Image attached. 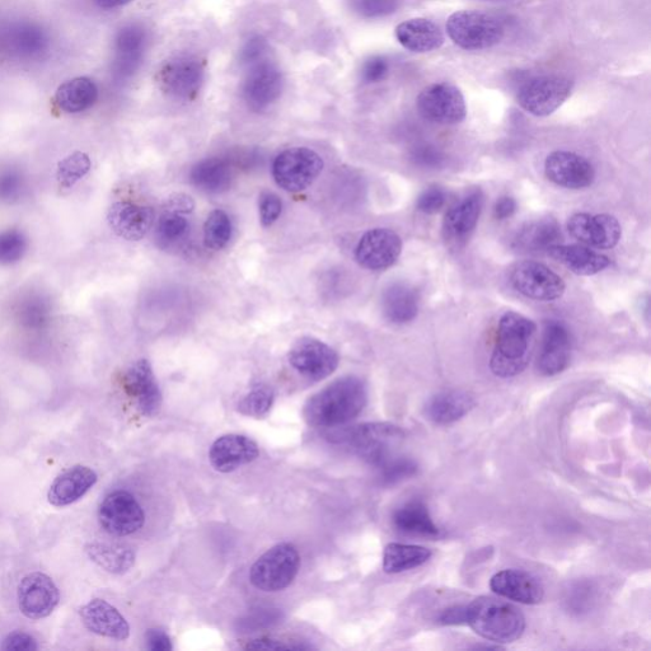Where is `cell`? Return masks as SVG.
Returning <instances> with one entry per match:
<instances>
[{"label":"cell","mask_w":651,"mask_h":651,"mask_svg":"<svg viewBox=\"0 0 651 651\" xmlns=\"http://www.w3.org/2000/svg\"><path fill=\"white\" fill-rule=\"evenodd\" d=\"M392 522L397 531L404 535L429 538L440 536V529L434 523L429 508L424 501L418 499L406 501L396 509Z\"/></svg>","instance_id":"31"},{"label":"cell","mask_w":651,"mask_h":651,"mask_svg":"<svg viewBox=\"0 0 651 651\" xmlns=\"http://www.w3.org/2000/svg\"><path fill=\"white\" fill-rule=\"evenodd\" d=\"M16 320L27 331H42L49 326L53 318V304L48 295L40 292L23 294L17 302Z\"/></svg>","instance_id":"35"},{"label":"cell","mask_w":651,"mask_h":651,"mask_svg":"<svg viewBox=\"0 0 651 651\" xmlns=\"http://www.w3.org/2000/svg\"><path fill=\"white\" fill-rule=\"evenodd\" d=\"M284 79L275 64L262 62L248 73L243 84V98L254 111L268 109L283 92Z\"/></svg>","instance_id":"19"},{"label":"cell","mask_w":651,"mask_h":651,"mask_svg":"<svg viewBox=\"0 0 651 651\" xmlns=\"http://www.w3.org/2000/svg\"><path fill=\"white\" fill-rule=\"evenodd\" d=\"M154 217L151 206L119 201L111 206L107 222L117 236L126 241H140L151 231Z\"/></svg>","instance_id":"23"},{"label":"cell","mask_w":651,"mask_h":651,"mask_svg":"<svg viewBox=\"0 0 651 651\" xmlns=\"http://www.w3.org/2000/svg\"><path fill=\"white\" fill-rule=\"evenodd\" d=\"M571 236L582 245L598 250H610L621 240V224L610 214H574L569 219Z\"/></svg>","instance_id":"14"},{"label":"cell","mask_w":651,"mask_h":651,"mask_svg":"<svg viewBox=\"0 0 651 651\" xmlns=\"http://www.w3.org/2000/svg\"><path fill=\"white\" fill-rule=\"evenodd\" d=\"M87 555L103 570L112 574H124L133 568L134 551L117 543L91 542L86 546Z\"/></svg>","instance_id":"36"},{"label":"cell","mask_w":651,"mask_h":651,"mask_svg":"<svg viewBox=\"0 0 651 651\" xmlns=\"http://www.w3.org/2000/svg\"><path fill=\"white\" fill-rule=\"evenodd\" d=\"M279 620V615L278 613L271 611V610H265V611H260V617L259 613L255 616H250L247 617L246 620H243L241 622L243 629L245 630H250V629H259L262 625L269 626L273 624V622H278Z\"/></svg>","instance_id":"58"},{"label":"cell","mask_w":651,"mask_h":651,"mask_svg":"<svg viewBox=\"0 0 651 651\" xmlns=\"http://www.w3.org/2000/svg\"><path fill=\"white\" fill-rule=\"evenodd\" d=\"M329 437L332 442L348 446L363 460L379 467L393 457L405 433L396 425L369 423L336 430Z\"/></svg>","instance_id":"4"},{"label":"cell","mask_w":651,"mask_h":651,"mask_svg":"<svg viewBox=\"0 0 651 651\" xmlns=\"http://www.w3.org/2000/svg\"><path fill=\"white\" fill-rule=\"evenodd\" d=\"M484 206L481 190H473L449 209L443 223V236L451 245H461L471 237Z\"/></svg>","instance_id":"21"},{"label":"cell","mask_w":651,"mask_h":651,"mask_svg":"<svg viewBox=\"0 0 651 651\" xmlns=\"http://www.w3.org/2000/svg\"><path fill=\"white\" fill-rule=\"evenodd\" d=\"M288 360L294 371L313 382L330 377L340 363L339 354L315 337L299 339L290 349Z\"/></svg>","instance_id":"12"},{"label":"cell","mask_w":651,"mask_h":651,"mask_svg":"<svg viewBox=\"0 0 651 651\" xmlns=\"http://www.w3.org/2000/svg\"><path fill=\"white\" fill-rule=\"evenodd\" d=\"M259 446L245 435L228 434L215 440L209 452V461L215 471L228 473L259 458Z\"/></svg>","instance_id":"22"},{"label":"cell","mask_w":651,"mask_h":651,"mask_svg":"<svg viewBox=\"0 0 651 651\" xmlns=\"http://www.w3.org/2000/svg\"><path fill=\"white\" fill-rule=\"evenodd\" d=\"M510 283L524 297L540 302L557 301L566 290L561 276L537 261L518 262L510 274Z\"/></svg>","instance_id":"10"},{"label":"cell","mask_w":651,"mask_h":651,"mask_svg":"<svg viewBox=\"0 0 651 651\" xmlns=\"http://www.w3.org/2000/svg\"><path fill=\"white\" fill-rule=\"evenodd\" d=\"M2 649L7 651H34L39 649L34 636L26 632L14 631L3 640Z\"/></svg>","instance_id":"53"},{"label":"cell","mask_w":651,"mask_h":651,"mask_svg":"<svg viewBox=\"0 0 651 651\" xmlns=\"http://www.w3.org/2000/svg\"><path fill=\"white\" fill-rule=\"evenodd\" d=\"M233 233L232 220L223 210H214L209 214L204 226L205 246L210 250H223L231 241Z\"/></svg>","instance_id":"40"},{"label":"cell","mask_w":651,"mask_h":651,"mask_svg":"<svg viewBox=\"0 0 651 651\" xmlns=\"http://www.w3.org/2000/svg\"><path fill=\"white\" fill-rule=\"evenodd\" d=\"M560 237V226L555 219H537L519 229L514 237L513 247L521 252L547 251Z\"/></svg>","instance_id":"34"},{"label":"cell","mask_w":651,"mask_h":651,"mask_svg":"<svg viewBox=\"0 0 651 651\" xmlns=\"http://www.w3.org/2000/svg\"><path fill=\"white\" fill-rule=\"evenodd\" d=\"M545 173L555 185L570 190L585 189L596 180V171L587 158L566 151L552 152L546 158Z\"/></svg>","instance_id":"17"},{"label":"cell","mask_w":651,"mask_h":651,"mask_svg":"<svg viewBox=\"0 0 651 651\" xmlns=\"http://www.w3.org/2000/svg\"><path fill=\"white\" fill-rule=\"evenodd\" d=\"M144 30L138 26H126L119 32L115 41L116 64L120 73H130L137 68L145 48Z\"/></svg>","instance_id":"38"},{"label":"cell","mask_w":651,"mask_h":651,"mask_svg":"<svg viewBox=\"0 0 651 651\" xmlns=\"http://www.w3.org/2000/svg\"><path fill=\"white\" fill-rule=\"evenodd\" d=\"M205 79V65L192 55L175 56L167 60L157 73L161 91L172 100L194 101L198 97Z\"/></svg>","instance_id":"7"},{"label":"cell","mask_w":651,"mask_h":651,"mask_svg":"<svg viewBox=\"0 0 651 651\" xmlns=\"http://www.w3.org/2000/svg\"><path fill=\"white\" fill-rule=\"evenodd\" d=\"M396 39L405 49L414 53H430L442 48L444 44L442 30L425 18L402 22L396 28Z\"/></svg>","instance_id":"29"},{"label":"cell","mask_w":651,"mask_h":651,"mask_svg":"<svg viewBox=\"0 0 651 651\" xmlns=\"http://www.w3.org/2000/svg\"><path fill=\"white\" fill-rule=\"evenodd\" d=\"M98 88L91 78L70 79L56 90L54 102L67 114H81L97 102Z\"/></svg>","instance_id":"33"},{"label":"cell","mask_w":651,"mask_h":651,"mask_svg":"<svg viewBox=\"0 0 651 651\" xmlns=\"http://www.w3.org/2000/svg\"><path fill=\"white\" fill-rule=\"evenodd\" d=\"M124 388L133 398L140 414L152 418L161 410L162 393L147 359L137 360L130 365L124 374Z\"/></svg>","instance_id":"18"},{"label":"cell","mask_w":651,"mask_h":651,"mask_svg":"<svg viewBox=\"0 0 651 651\" xmlns=\"http://www.w3.org/2000/svg\"><path fill=\"white\" fill-rule=\"evenodd\" d=\"M416 106L425 120L437 124H458L467 115L465 97L449 83H435L426 87L416 100Z\"/></svg>","instance_id":"11"},{"label":"cell","mask_w":651,"mask_h":651,"mask_svg":"<svg viewBox=\"0 0 651 651\" xmlns=\"http://www.w3.org/2000/svg\"><path fill=\"white\" fill-rule=\"evenodd\" d=\"M430 557H432V551L426 547L390 543L384 549L383 570L387 574L405 573V571L420 568L430 560Z\"/></svg>","instance_id":"37"},{"label":"cell","mask_w":651,"mask_h":651,"mask_svg":"<svg viewBox=\"0 0 651 651\" xmlns=\"http://www.w3.org/2000/svg\"><path fill=\"white\" fill-rule=\"evenodd\" d=\"M547 254L579 276L597 275L611 264L607 256L590 250L587 246L554 245L547 248Z\"/></svg>","instance_id":"27"},{"label":"cell","mask_w":651,"mask_h":651,"mask_svg":"<svg viewBox=\"0 0 651 651\" xmlns=\"http://www.w3.org/2000/svg\"><path fill=\"white\" fill-rule=\"evenodd\" d=\"M81 618L86 629L93 634L114 640L129 639L130 626L125 617L103 599H92L81 608Z\"/></svg>","instance_id":"25"},{"label":"cell","mask_w":651,"mask_h":651,"mask_svg":"<svg viewBox=\"0 0 651 651\" xmlns=\"http://www.w3.org/2000/svg\"><path fill=\"white\" fill-rule=\"evenodd\" d=\"M260 219L262 226L270 227L279 219L283 212V201L274 192H262L259 200Z\"/></svg>","instance_id":"50"},{"label":"cell","mask_w":651,"mask_h":651,"mask_svg":"<svg viewBox=\"0 0 651 651\" xmlns=\"http://www.w3.org/2000/svg\"><path fill=\"white\" fill-rule=\"evenodd\" d=\"M384 317L397 325L415 320L419 313V294L406 283H393L382 295Z\"/></svg>","instance_id":"32"},{"label":"cell","mask_w":651,"mask_h":651,"mask_svg":"<svg viewBox=\"0 0 651 651\" xmlns=\"http://www.w3.org/2000/svg\"><path fill=\"white\" fill-rule=\"evenodd\" d=\"M388 74L387 60L382 56H372L364 63L362 77L367 83H378L383 81Z\"/></svg>","instance_id":"52"},{"label":"cell","mask_w":651,"mask_h":651,"mask_svg":"<svg viewBox=\"0 0 651 651\" xmlns=\"http://www.w3.org/2000/svg\"><path fill=\"white\" fill-rule=\"evenodd\" d=\"M467 625L491 643L508 644L522 638L526 618L513 604L480 597L467 604Z\"/></svg>","instance_id":"3"},{"label":"cell","mask_w":651,"mask_h":651,"mask_svg":"<svg viewBox=\"0 0 651 651\" xmlns=\"http://www.w3.org/2000/svg\"><path fill=\"white\" fill-rule=\"evenodd\" d=\"M26 187V177L17 168L7 167L0 170V203H16L25 194Z\"/></svg>","instance_id":"45"},{"label":"cell","mask_w":651,"mask_h":651,"mask_svg":"<svg viewBox=\"0 0 651 651\" xmlns=\"http://www.w3.org/2000/svg\"><path fill=\"white\" fill-rule=\"evenodd\" d=\"M163 209L167 210V212L187 215L194 212L195 203L189 195L176 194L172 195L170 199H167L165 208Z\"/></svg>","instance_id":"56"},{"label":"cell","mask_w":651,"mask_h":651,"mask_svg":"<svg viewBox=\"0 0 651 651\" xmlns=\"http://www.w3.org/2000/svg\"><path fill=\"white\" fill-rule=\"evenodd\" d=\"M323 170V159L312 149L295 147L275 158L273 175L281 189L290 192L306 190Z\"/></svg>","instance_id":"8"},{"label":"cell","mask_w":651,"mask_h":651,"mask_svg":"<svg viewBox=\"0 0 651 651\" xmlns=\"http://www.w3.org/2000/svg\"><path fill=\"white\" fill-rule=\"evenodd\" d=\"M44 35L39 30L32 26L20 27L13 34V41L11 44L18 54L32 55L40 53L44 48Z\"/></svg>","instance_id":"47"},{"label":"cell","mask_w":651,"mask_h":651,"mask_svg":"<svg viewBox=\"0 0 651 651\" xmlns=\"http://www.w3.org/2000/svg\"><path fill=\"white\" fill-rule=\"evenodd\" d=\"M301 568V556L290 543H279L266 551L252 566L250 580L262 592H280L294 582Z\"/></svg>","instance_id":"6"},{"label":"cell","mask_w":651,"mask_h":651,"mask_svg":"<svg viewBox=\"0 0 651 651\" xmlns=\"http://www.w3.org/2000/svg\"><path fill=\"white\" fill-rule=\"evenodd\" d=\"M147 648L152 651H171L173 646L165 631L152 629L147 632Z\"/></svg>","instance_id":"57"},{"label":"cell","mask_w":651,"mask_h":651,"mask_svg":"<svg viewBox=\"0 0 651 651\" xmlns=\"http://www.w3.org/2000/svg\"><path fill=\"white\" fill-rule=\"evenodd\" d=\"M311 646L275 638H261L250 641L246 649L251 650H308Z\"/></svg>","instance_id":"54"},{"label":"cell","mask_w":651,"mask_h":651,"mask_svg":"<svg viewBox=\"0 0 651 651\" xmlns=\"http://www.w3.org/2000/svg\"><path fill=\"white\" fill-rule=\"evenodd\" d=\"M573 87V81L560 74L532 78L519 90L518 103L531 115L550 116L568 100Z\"/></svg>","instance_id":"9"},{"label":"cell","mask_w":651,"mask_h":651,"mask_svg":"<svg viewBox=\"0 0 651 651\" xmlns=\"http://www.w3.org/2000/svg\"><path fill=\"white\" fill-rule=\"evenodd\" d=\"M517 212V201L510 196H503L494 206V215L496 219L505 220L510 217H513L514 213Z\"/></svg>","instance_id":"59"},{"label":"cell","mask_w":651,"mask_h":651,"mask_svg":"<svg viewBox=\"0 0 651 651\" xmlns=\"http://www.w3.org/2000/svg\"><path fill=\"white\" fill-rule=\"evenodd\" d=\"M367 402L368 388L363 379L346 376L308 398L304 420L312 428H340L357 419Z\"/></svg>","instance_id":"1"},{"label":"cell","mask_w":651,"mask_h":651,"mask_svg":"<svg viewBox=\"0 0 651 651\" xmlns=\"http://www.w3.org/2000/svg\"><path fill=\"white\" fill-rule=\"evenodd\" d=\"M571 359L570 332L561 322L550 321L543 330L537 371L545 377L556 376L568 368Z\"/></svg>","instance_id":"20"},{"label":"cell","mask_w":651,"mask_h":651,"mask_svg":"<svg viewBox=\"0 0 651 651\" xmlns=\"http://www.w3.org/2000/svg\"><path fill=\"white\" fill-rule=\"evenodd\" d=\"M98 519L107 533L125 537L133 535L144 526L145 514L142 505L128 491H114L103 499Z\"/></svg>","instance_id":"13"},{"label":"cell","mask_w":651,"mask_h":651,"mask_svg":"<svg viewBox=\"0 0 651 651\" xmlns=\"http://www.w3.org/2000/svg\"><path fill=\"white\" fill-rule=\"evenodd\" d=\"M475 398L466 391H444L433 396L425 406V415L438 425H449L465 418L473 407Z\"/></svg>","instance_id":"28"},{"label":"cell","mask_w":651,"mask_h":651,"mask_svg":"<svg viewBox=\"0 0 651 651\" xmlns=\"http://www.w3.org/2000/svg\"><path fill=\"white\" fill-rule=\"evenodd\" d=\"M192 185L206 194H223L231 189L234 180V163L226 158L204 159L192 167Z\"/></svg>","instance_id":"30"},{"label":"cell","mask_w":651,"mask_h":651,"mask_svg":"<svg viewBox=\"0 0 651 651\" xmlns=\"http://www.w3.org/2000/svg\"><path fill=\"white\" fill-rule=\"evenodd\" d=\"M490 588L499 597L521 604H538L545 597L540 580L523 570L499 571L491 578Z\"/></svg>","instance_id":"24"},{"label":"cell","mask_w":651,"mask_h":651,"mask_svg":"<svg viewBox=\"0 0 651 651\" xmlns=\"http://www.w3.org/2000/svg\"><path fill=\"white\" fill-rule=\"evenodd\" d=\"M381 470V479L386 485L410 479L418 472V463L407 457H391L378 467Z\"/></svg>","instance_id":"46"},{"label":"cell","mask_w":651,"mask_h":651,"mask_svg":"<svg viewBox=\"0 0 651 651\" xmlns=\"http://www.w3.org/2000/svg\"><path fill=\"white\" fill-rule=\"evenodd\" d=\"M402 240L387 228L372 229L364 234L355 250V259L362 268L379 271L391 268L400 259Z\"/></svg>","instance_id":"15"},{"label":"cell","mask_w":651,"mask_h":651,"mask_svg":"<svg viewBox=\"0 0 651 651\" xmlns=\"http://www.w3.org/2000/svg\"><path fill=\"white\" fill-rule=\"evenodd\" d=\"M92 162L86 153L74 152L59 162L56 177L59 185L64 189H70L82 180L91 171Z\"/></svg>","instance_id":"42"},{"label":"cell","mask_w":651,"mask_h":651,"mask_svg":"<svg viewBox=\"0 0 651 651\" xmlns=\"http://www.w3.org/2000/svg\"><path fill=\"white\" fill-rule=\"evenodd\" d=\"M131 2H133V0H96L98 6L105 9H114V8L123 7L126 6V4H129Z\"/></svg>","instance_id":"60"},{"label":"cell","mask_w":651,"mask_h":651,"mask_svg":"<svg viewBox=\"0 0 651 651\" xmlns=\"http://www.w3.org/2000/svg\"><path fill=\"white\" fill-rule=\"evenodd\" d=\"M60 601L59 589L44 573H31L18 585V607L30 620H42L54 612Z\"/></svg>","instance_id":"16"},{"label":"cell","mask_w":651,"mask_h":651,"mask_svg":"<svg viewBox=\"0 0 651 651\" xmlns=\"http://www.w3.org/2000/svg\"><path fill=\"white\" fill-rule=\"evenodd\" d=\"M351 8L365 18H378L396 12L400 0H350Z\"/></svg>","instance_id":"48"},{"label":"cell","mask_w":651,"mask_h":651,"mask_svg":"<svg viewBox=\"0 0 651 651\" xmlns=\"http://www.w3.org/2000/svg\"><path fill=\"white\" fill-rule=\"evenodd\" d=\"M440 625L457 626L467 625V606H453L447 608L438 617Z\"/></svg>","instance_id":"55"},{"label":"cell","mask_w":651,"mask_h":651,"mask_svg":"<svg viewBox=\"0 0 651 651\" xmlns=\"http://www.w3.org/2000/svg\"><path fill=\"white\" fill-rule=\"evenodd\" d=\"M537 331L529 318L509 311L500 318L490 369L496 377L512 378L527 368L531 344Z\"/></svg>","instance_id":"2"},{"label":"cell","mask_w":651,"mask_h":651,"mask_svg":"<svg viewBox=\"0 0 651 651\" xmlns=\"http://www.w3.org/2000/svg\"><path fill=\"white\" fill-rule=\"evenodd\" d=\"M447 31L454 44L465 50L493 48L505 35V27L498 17L479 11L453 13L448 18Z\"/></svg>","instance_id":"5"},{"label":"cell","mask_w":651,"mask_h":651,"mask_svg":"<svg viewBox=\"0 0 651 651\" xmlns=\"http://www.w3.org/2000/svg\"><path fill=\"white\" fill-rule=\"evenodd\" d=\"M599 588L593 580H575L564 594L565 610L573 616L588 615L597 606Z\"/></svg>","instance_id":"39"},{"label":"cell","mask_w":651,"mask_h":651,"mask_svg":"<svg viewBox=\"0 0 651 651\" xmlns=\"http://www.w3.org/2000/svg\"><path fill=\"white\" fill-rule=\"evenodd\" d=\"M275 393L266 384H257L238 404V411L250 418L262 419L274 405Z\"/></svg>","instance_id":"41"},{"label":"cell","mask_w":651,"mask_h":651,"mask_svg":"<svg viewBox=\"0 0 651 651\" xmlns=\"http://www.w3.org/2000/svg\"><path fill=\"white\" fill-rule=\"evenodd\" d=\"M187 232L189 222L186 215L165 210L158 220L156 238L159 246H172L185 238Z\"/></svg>","instance_id":"43"},{"label":"cell","mask_w":651,"mask_h":651,"mask_svg":"<svg viewBox=\"0 0 651 651\" xmlns=\"http://www.w3.org/2000/svg\"><path fill=\"white\" fill-rule=\"evenodd\" d=\"M447 203V194L442 187L432 186L419 196L418 210L424 214H437Z\"/></svg>","instance_id":"51"},{"label":"cell","mask_w":651,"mask_h":651,"mask_svg":"<svg viewBox=\"0 0 651 651\" xmlns=\"http://www.w3.org/2000/svg\"><path fill=\"white\" fill-rule=\"evenodd\" d=\"M28 248L25 233L18 229L0 232V265H12L23 259Z\"/></svg>","instance_id":"44"},{"label":"cell","mask_w":651,"mask_h":651,"mask_svg":"<svg viewBox=\"0 0 651 651\" xmlns=\"http://www.w3.org/2000/svg\"><path fill=\"white\" fill-rule=\"evenodd\" d=\"M411 159L416 166L430 168V170L442 167L446 161L443 152L430 144H421L412 149Z\"/></svg>","instance_id":"49"},{"label":"cell","mask_w":651,"mask_h":651,"mask_svg":"<svg viewBox=\"0 0 651 651\" xmlns=\"http://www.w3.org/2000/svg\"><path fill=\"white\" fill-rule=\"evenodd\" d=\"M98 476L92 468L77 465L60 473L51 484L48 499L54 507L63 508L76 503L97 484Z\"/></svg>","instance_id":"26"}]
</instances>
